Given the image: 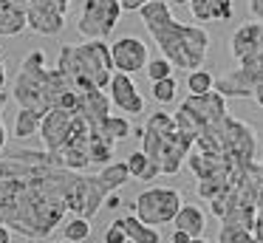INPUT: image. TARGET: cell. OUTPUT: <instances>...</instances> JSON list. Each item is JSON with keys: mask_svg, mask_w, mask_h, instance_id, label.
<instances>
[{"mask_svg": "<svg viewBox=\"0 0 263 243\" xmlns=\"http://www.w3.org/2000/svg\"><path fill=\"white\" fill-rule=\"evenodd\" d=\"M260 170H263V161H260Z\"/></svg>", "mask_w": 263, "mask_h": 243, "instance_id": "obj_43", "label": "cell"}, {"mask_svg": "<svg viewBox=\"0 0 263 243\" xmlns=\"http://www.w3.org/2000/svg\"><path fill=\"white\" fill-rule=\"evenodd\" d=\"M97 175H99V181H102V186H105L108 192H119L122 186H125L127 181L133 178L127 161H114V164H108V167H102Z\"/></svg>", "mask_w": 263, "mask_h": 243, "instance_id": "obj_22", "label": "cell"}, {"mask_svg": "<svg viewBox=\"0 0 263 243\" xmlns=\"http://www.w3.org/2000/svg\"><path fill=\"white\" fill-rule=\"evenodd\" d=\"M255 102H257V105L263 107V82L257 85V90H255Z\"/></svg>", "mask_w": 263, "mask_h": 243, "instance_id": "obj_38", "label": "cell"}, {"mask_svg": "<svg viewBox=\"0 0 263 243\" xmlns=\"http://www.w3.org/2000/svg\"><path fill=\"white\" fill-rule=\"evenodd\" d=\"M187 90L195 94V96L210 94V90H215V77H212L210 71H204V68H195V71H190V77H187Z\"/></svg>", "mask_w": 263, "mask_h": 243, "instance_id": "obj_25", "label": "cell"}, {"mask_svg": "<svg viewBox=\"0 0 263 243\" xmlns=\"http://www.w3.org/2000/svg\"><path fill=\"white\" fill-rule=\"evenodd\" d=\"M57 68L80 94L93 88L108 90L110 79L116 73L110 43H105V40H85L80 45H63L57 54Z\"/></svg>", "mask_w": 263, "mask_h": 243, "instance_id": "obj_4", "label": "cell"}, {"mask_svg": "<svg viewBox=\"0 0 263 243\" xmlns=\"http://www.w3.org/2000/svg\"><path fill=\"white\" fill-rule=\"evenodd\" d=\"M110 192L102 186V181H99V175H88V173H80V178H77L74 190H71L68 195V212L80 215V218H97V212L105 207V201H108Z\"/></svg>", "mask_w": 263, "mask_h": 243, "instance_id": "obj_11", "label": "cell"}, {"mask_svg": "<svg viewBox=\"0 0 263 243\" xmlns=\"http://www.w3.org/2000/svg\"><path fill=\"white\" fill-rule=\"evenodd\" d=\"M6 88V65H3V62H0V90Z\"/></svg>", "mask_w": 263, "mask_h": 243, "instance_id": "obj_37", "label": "cell"}, {"mask_svg": "<svg viewBox=\"0 0 263 243\" xmlns=\"http://www.w3.org/2000/svg\"><path fill=\"white\" fill-rule=\"evenodd\" d=\"M110 54H114L116 71H122V73L144 71V68H147V62H150L147 43H144L142 37H133V34L114 40V45H110Z\"/></svg>", "mask_w": 263, "mask_h": 243, "instance_id": "obj_13", "label": "cell"}, {"mask_svg": "<svg viewBox=\"0 0 263 243\" xmlns=\"http://www.w3.org/2000/svg\"><path fill=\"white\" fill-rule=\"evenodd\" d=\"M23 28H29L26 9L17 0H0V37H17Z\"/></svg>", "mask_w": 263, "mask_h": 243, "instance_id": "obj_17", "label": "cell"}, {"mask_svg": "<svg viewBox=\"0 0 263 243\" xmlns=\"http://www.w3.org/2000/svg\"><path fill=\"white\" fill-rule=\"evenodd\" d=\"M46 243H68V240H46Z\"/></svg>", "mask_w": 263, "mask_h": 243, "instance_id": "obj_41", "label": "cell"}, {"mask_svg": "<svg viewBox=\"0 0 263 243\" xmlns=\"http://www.w3.org/2000/svg\"><path fill=\"white\" fill-rule=\"evenodd\" d=\"M144 28L150 31V37L156 40L161 57L173 62L181 71H195V68L204 65L206 54H210V34L201 26H187V23H178L170 11L167 0H150L142 11Z\"/></svg>", "mask_w": 263, "mask_h": 243, "instance_id": "obj_2", "label": "cell"}, {"mask_svg": "<svg viewBox=\"0 0 263 243\" xmlns=\"http://www.w3.org/2000/svg\"><path fill=\"white\" fill-rule=\"evenodd\" d=\"M77 178L51 150H9L0 156V223L29 240H48L65 220Z\"/></svg>", "mask_w": 263, "mask_h": 243, "instance_id": "obj_1", "label": "cell"}, {"mask_svg": "<svg viewBox=\"0 0 263 243\" xmlns=\"http://www.w3.org/2000/svg\"><path fill=\"white\" fill-rule=\"evenodd\" d=\"M97 133L105 136V139H110V141H125L133 136V124L127 122L125 116H114V113H110V116L97 127Z\"/></svg>", "mask_w": 263, "mask_h": 243, "instance_id": "obj_23", "label": "cell"}, {"mask_svg": "<svg viewBox=\"0 0 263 243\" xmlns=\"http://www.w3.org/2000/svg\"><path fill=\"white\" fill-rule=\"evenodd\" d=\"M170 240H173V243H187V240H190V235H187V232H181V229H176Z\"/></svg>", "mask_w": 263, "mask_h": 243, "instance_id": "obj_35", "label": "cell"}, {"mask_svg": "<svg viewBox=\"0 0 263 243\" xmlns=\"http://www.w3.org/2000/svg\"><path fill=\"white\" fill-rule=\"evenodd\" d=\"M173 116H176V124L184 133L198 139L206 127H212V124H218L223 116H229L227 96H221L218 90H210V94H204V96L190 94L187 99L178 105V110L173 113Z\"/></svg>", "mask_w": 263, "mask_h": 243, "instance_id": "obj_7", "label": "cell"}, {"mask_svg": "<svg viewBox=\"0 0 263 243\" xmlns=\"http://www.w3.org/2000/svg\"><path fill=\"white\" fill-rule=\"evenodd\" d=\"M249 14L255 20H263V0H249Z\"/></svg>", "mask_w": 263, "mask_h": 243, "instance_id": "obj_33", "label": "cell"}, {"mask_svg": "<svg viewBox=\"0 0 263 243\" xmlns=\"http://www.w3.org/2000/svg\"><path fill=\"white\" fill-rule=\"evenodd\" d=\"M12 99V90H0V113H3V107H6V102ZM6 127H3V119H0V153H3V147H6Z\"/></svg>", "mask_w": 263, "mask_h": 243, "instance_id": "obj_30", "label": "cell"}, {"mask_svg": "<svg viewBox=\"0 0 263 243\" xmlns=\"http://www.w3.org/2000/svg\"><path fill=\"white\" fill-rule=\"evenodd\" d=\"M167 3H176V6H190L193 0H167Z\"/></svg>", "mask_w": 263, "mask_h": 243, "instance_id": "obj_39", "label": "cell"}, {"mask_svg": "<svg viewBox=\"0 0 263 243\" xmlns=\"http://www.w3.org/2000/svg\"><path fill=\"white\" fill-rule=\"evenodd\" d=\"M3 90H6V88H3Z\"/></svg>", "mask_w": 263, "mask_h": 243, "instance_id": "obj_44", "label": "cell"}, {"mask_svg": "<svg viewBox=\"0 0 263 243\" xmlns=\"http://www.w3.org/2000/svg\"><path fill=\"white\" fill-rule=\"evenodd\" d=\"M110 94L102 88H93V90H82L80 94V107H77V113L80 116H85L88 122L93 124V127H99V124L105 122V119L110 116Z\"/></svg>", "mask_w": 263, "mask_h": 243, "instance_id": "obj_15", "label": "cell"}, {"mask_svg": "<svg viewBox=\"0 0 263 243\" xmlns=\"http://www.w3.org/2000/svg\"><path fill=\"white\" fill-rule=\"evenodd\" d=\"M105 207H108V209H116V207H122V198H119V192H110V195H108V201H105Z\"/></svg>", "mask_w": 263, "mask_h": 243, "instance_id": "obj_34", "label": "cell"}, {"mask_svg": "<svg viewBox=\"0 0 263 243\" xmlns=\"http://www.w3.org/2000/svg\"><path fill=\"white\" fill-rule=\"evenodd\" d=\"M176 79L167 77V79H159V82H153V88H150V96H153L159 105H170V102H176Z\"/></svg>", "mask_w": 263, "mask_h": 243, "instance_id": "obj_27", "label": "cell"}, {"mask_svg": "<svg viewBox=\"0 0 263 243\" xmlns=\"http://www.w3.org/2000/svg\"><path fill=\"white\" fill-rule=\"evenodd\" d=\"M193 150L229 158L232 164H252L257 156V133L252 124L240 122L229 113V116H223L218 124L206 127L195 139Z\"/></svg>", "mask_w": 263, "mask_h": 243, "instance_id": "obj_6", "label": "cell"}, {"mask_svg": "<svg viewBox=\"0 0 263 243\" xmlns=\"http://www.w3.org/2000/svg\"><path fill=\"white\" fill-rule=\"evenodd\" d=\"M130 207H133V215L142 218L144 223L164 226L176 220L178 209L184 207V198L173 186H147L144 192H139Z\"/></svg>", "mask_w": 263, "mask_h": 243, "instance_id": "obj_8", "label": "cell"}, {"mask_svg": "<svg viewBox=\"0 0 263 243\" xmlns=\"http://www.w3.org/2000/svg\"><path fill=\"white\" fill-rule=\"evenodd\" d=\"M102 240H105V243H127V235H125V226H122V220H114V223H108V229H105Z\"/></svg>", "mask_w": 263, "mask_h": 243, "instance_id": "obj_29", "label": "cell"}, {"mask_svg": "<svg viewBox=\"0 0 263 243\" xmlns=\"http://www.w3.org/2000/svg\"><path fill=\"white\" fill-rule=\"evenodd\" d=\"M193 147H195V139L178 127L173 113L159 110L147 119V124H144L142 150L161 167V175H178L181 173V167L187 164Z\"/></svg>", "mask_w": 263, "mask_h": 243, "instance_id": "obj_5", "label": "cell"}, {"mask_svg": "<svg viewBox=\"0 0 263 243\" xmlns=\"http://www.w3.org/2000/svg\"><path fill=\"white\" fill-rule=\"evenodd\" d=\"M190 11L198 23H218V20H232L235 3L232 0H193Z\"/></svg>", "mask_w": 263, "mask_h": 243, "instance_id": "obj_16", "label": "cell"}, {"mask_svg": "<svg viewBox=\"0 0 263 243\" xmlns=\"http://www.w3.org/2000/svg\"><path fill=\"white\" fill-rule=\"evenodd\" d=\"M0 243H12V229L0 223Z\"/></svg>", "mask_w": 263, "mask_h": 243, "instance_id": "obj_36", "label": "cell"}, {"mask_svg": "<svg viewBox=\"0 0 263 243\" xmlns=\"http://www.w3.org/2000/svg\"><path fill=\"white\" fill-rule=\"evenodd\" d=\"M74 85L65 79V73L60 68L46 65V54L43 51H31L20 62V71L12 82V99L17 102V107H31V110L48 113L54 107H60L63 96Z\"/></svg>", "mask_w": 263, "mask_h": 243, "instance_id": "obj_3", "label": "cell"}, {"mask_svg": "<svg viewBox=\"0 0 263 243\" xmlns=\"http://www.w3.org/2000/svg\"><path fill=\"white\" fill-rule=\"evenodd\" d=\"M122 11L125 9H122L119 0H85L77 28L85 40H108L114 28L119 26Z\"/></svg>", "mask_w": 263, "mask_h": 243, "instance_id": "obj_9", "label": "cell"}, {"mask_svg": "<svg viewBox=\"0 0 263 243\" xmlns=\"http://www.w3.org/2000/svg\"><path fill=\"white\" fill-rule=\"evenodd\" d=\"M93 127L85 116H80L77 110H63V107H54L43 116L40 124V141H43V150H51L57 153L60 147H65L77 133Z\"/></svg>", "mask_w": 263, "mask_h": 243, "instance_id": "obj_10", "label": "cell"}, {"mask_svg": "<svg viewBox=\"0 0 263 243\" xmlns=\"http://www.w3.org/2000/svg\"><path fill=\"white\" fill-rule=\"evenodd\" d=\"M173 62L167 60V57H159V60H150L147 62V77H150V82H159V79H167V77H173Z\"/></svg>", "mask_w": 263, "mask_h": 243, "instance_id": "obj_28", "label": "cell"}, {"mask_svg": "<svg viewBox=\"0 0 263 243\" xmlns=\"http://www.w3.org/2000/svg\"><path fill=\"white\" fill-rule=\"evenodd\" d=\"M229 54L238 65L263 68V20L243 23L229 40Z\"/></svg>", "mask_w": 263, "mask_h": 243, "instance_id": "obj_12", "label": "cell"}, {"mask_svg": "<svg viewBox=\"0 0 263 243\" xmlns=\"http://www.w3.org/2000/svg\"><path fill=\"white\" fill-rule=\"evenodd\" d=\"M43 116H46V113L31 110V107H17V113H14V124H12V136L17 141H26V139H31V136H40Z\"/></svg>", "mask_w": 263, "mask_h": 243, "instance_id": "obj_18", "label": "cell"}, {"mask_svg": "<svg viewBox=\"0 0 263 243\" xmlns=\"http://www.w3.org/2000/svg\"><path fill=\"white\" fill-rule=\"evenodd\" d=\"M173 226L181 232H187L190 237H204V229H206V215L201 212L195 203H184L181 209H178L176 220H173Z\"/></svg>", "mask_w": 263, "mask_h": 243, "instance_id": "obj_19", "label": "cell"}, {"mask_svg": "<svg viewBox=\"0 0 263 243\" xmlns=\"http://www.w3.org/2000/svg\"><path fill=\"white\" fill-rule=\"evenodd\" d=\"M125 161H127L130 175H133L136 181H147V184H150V181H156V178L161 175V167H159V164H156L144 150H133L130 156L125 158Z\"/></svg>", "mask_w": 263, "mask_h": 243, "instance_id": "obj_21", "label": "cell"}, {"mask_svg": "<svg viewBox=\"0 0 263 243\" xmlns=\"http://www.w3.org/2000/svg\"><path fill=\"white\" fill-rule=\"evenodd\" d=\"M108 94H110V102H114L122 113H130V116L144 113V96L139 94V88L130 79V73L116 71L114 79H110V85H108Z\"/></svg>", "mask_w": 263, "mask_h": 243, "instance_id": "obj_14", "label": "cell"}, {"mask_svg": "<svg viewBox=\"0 0 263 243\" xmlns=\"http://www.w3.org/2000/svg\"><path fill=\"white\" fill-rule=\"evenodd\" d=\"M170 243H173V240H170ZM187 243H206V240H204V237H190Z\"/></svg>", "mask_w": 263, "mask_h": 243, "instance_id": "obj_40", "label": "cell"}, {"mask_svg": "<svg viewBox=\"0 0 263 243\" xmlns=\"http://www.w3.org/2000/svg\"><path fill=\"white\" fill-rule=\"evenodd\" d=\"M218 243H257V237H255V229H246V226H238V223H221Z\"/></svg>", "mask_w": 263, "mask_h": 243, "instance_id": "obj_24", "label": "cell"}, {"mask_svg": "<svg viewBox=\"0 0 263 243\" xmlns=\"http://www.w3.org/2000/svg\"><path fill=\"white\" fill-rule=\"evenodd\" d=\"M127 243H136V240H127Z\"/></svg>", "mask_w": 263, "mask_h": 243, "instance_id": "obj_42", "label": "cell"}, {"mask_svg": "<svg viewBox=\"0 0 263 243\" xmlns=\"http://www.w3.org/2000/svg\"><path fill=\"white\" fill-rule=\"evenodd\" d=\"M63 235H65V240H68V243H85L88 235H91V220L74 215V218L63 226Z\"/></svg>", "mask_w": 263, "mask_h": 243, "instance_id": "obj_26", "label": "cell"}, {"mask_svg": "<svg viewBox=\"0 0 263 243\" xmlns=\"http://www.w3.org/2000/svg\"><path fill=\"white\" fill-rule=\"evenodd\" d=\"M119 3H122V9H125V11H142L150 0H119Z\"/></svg>", "mask_w": 263, "mask_h": 243, "instance_id": "obj_32", "label": "cell"}, {"mask_svg": "<svg viewBox=\"0 0 263 243\" xmlns=\"http://www.w3.org/2000/svg\"><path fill=\"white\" fill-rule=\"evenodd\" d=\"M255 237H257V243H263V198H260V203H257V218H255Z\"/></svg>", "mask_w": 263, "mask_h": 243, "instance_id": "obj_31", "label": "cell"}, {"mask_svg": "<svg viewBox=\"0 0 263 243\" xmlns=\"http://www.w3.org/2000/svg\"><path fill=\"white\" fill-rule=\"evenodd\" d=\"M119 220H122V226H125L127 240H136V243H161L159 226L144 223L142 218H136V215H125V218H119Z\"/></svg>", "mask_w": 263, "mask_h": 243, "instance_id": "obj_20", "label": "cell"}]
</instances>
